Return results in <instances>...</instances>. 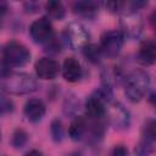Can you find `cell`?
Segmentation results:
<instances>
[{"mask_svg":"<svg viewBox=\"0 0 156 156\" xmlns=\"http://www.w3.org/2000/svg\"><path fill=\"white\" fill-rule=\"evenodd\" d=\"M15 110V104L13 101L5 95V93H2L1 99H0V111L1 115H7V113H12Z\"/></svg>","mask_w":156,"mask_h":156,"instance_id":"cb8c5ba5","label":"cell"},{"mask_svg":"<svg viewBox=\"0 0 156 156\" xmlns=\"http://www.w3.org/2000/svg\"><path fill=\"white\" fill-rule=\"evenodd\" d=\"M24 156H45L40 150H37V149H32L29 151H27L24 154Z\"/></svg>","mask_w":156,"mask_h":156,"instance_id":"f546056e","label":"cell"},{"mask_svg":"<svg viewBox=\"0 0 156 156\" xmlns=\"http://www.w3.org/2000/svg\"><path fill=\"white\" fill-rule=\"evenodd\" d=\"M61 49H62V43L61 40L57 39L56 35L44 45V51L48 52L49 55H57L61 52Z\"/></svg>","mask_w":156,"mask_h":156,"instance_id":"603a6c76","label":"cell"},{"mask_svg":"<svg viewBox=\"0 0 156 156\" xmlns=\"http://www.w3.org/2000/svg\"><path fill=\"white\" fill-rule=\"evenodd\" d=\"M46 112V106L40 99H29L26 101L23 106V115L27 118V121L32 123H37L43 119Z\"/></svg>","mask_w":156,"mask_h":156,"instance_id":"4fadbf2b","label":"cell"},{"mask_svg":"<svg viewBox=\"0 0 156 156\" xmlns=\"http://www.w3.org/2000/svg\"><path fill=\"white\" fill-rule=\"evenodd\" d=\"M34 71L38 78L44 79V80H51L57 77V74L61 71V66L55 58L50 56H45L35 61Z\"/></svg>","mask_w":156,"mask_h":156,"instance_id":"30bf717a","label":"cell"},{"mask_svg":"<svg viewBox=\"0 0 156 156\" xmlns=\"http://www.w3.org/2000/svg\"><path fill=\"white\" fill-rule=\"evenodd\" d=\"M88 129V118L84 116H74L68 127V135L73 141H79L85 138Z\"/></svg>","mask_w":156,"mask_h":156,"instance_id":"9a60e30c","label":"cell"},{"mask_svg":"<svg viewBox=\"0 0 156 156\" xmlns=\"http://www.w3.org/2000/svg\"><path fill=\"white\" fill-rule=\"evenodd\" d=\"M107 104L98 93L90 94L84 102V111H85V117L89 119H102L106 117L107 112Z\"/></svg>","mask_w":156,"mask_h":156,"instance_id":"9c48e42d","label":"cell"},{"mask_svg":"<svg viewBox=\"0 0 156 156\" xmlns=\"http://www.w3.org/2000/svg\"><path fill=\"white\" fill-rule=\"evenodd\" d=\"M72 12L85 20H93L99 13V2L93 0H77L71 4Z\"/></svg>","mask_w":156,"mask_h":156,"instance_id":"7c38bea8","label":"cell"},{"mask_svg":"<svg viewBox=\"0 0 156 156\" xmlns=\"http://www.w3.org/2000/svg\"><path fill=\"white\" fill-rule=\"evenodd\" d=\"M121 32L126 39L135 40L138 39L144 28V21L139 11H129L121 15Z\"/></svg>","mask_w":156,"mask_h":156,"instance_id":"8992f818","label":"cell"},{"mask_svg":"<svg viewBox=\"0 0 156 156\" xmlns=\"http://www.w3.org/2000/svg\"><path fill=\"white\" fill-rule=\"evenodd\" d=\"M124 40L126 38L119 29L105 30L100 37V44H99L104 52V56L108 58L117 57L122 51Z\"/></svg>","mask_w":156,"mask_h":156,"instance_id":"5b68a950","label":"cell"},{"mask_svg":"<svg viewBox=\"0 0 156 156\" xmlns=\"http://www.w3.org/2000/svg\"><path fill=\"white\" fill-rule=\"evenodd\" d=\"M39 9H40V4L38 1L30 0V1H26L23 4V10L26 13H35L39 11Z\"/></svg>","mask_w":156,"mask_h":156,"instance_id":"484cf974","label":"cell"},{"mask_svg":"<svg viewBox=\"0 0 156 156\" xmlns=\"http://www.w3.org/2000/svg\"><path fill=\"white\" fill-rule=\"evenodd\" d=\"M29 35L34 43L44 46L55 37L51 20H49L46 16L34 20L29 26Z\"/></svg>","mask_w":156,"mask_h":156,"instance_id":"52a82bcc","label":"cell"},{"mask_svg":"<svg viewBox=\"0 0 156 156\" xmlns=\"http://www.w3.org/2000/svg\"><path fill=\"white\" fill-rule=\"evenodd\" d=\"M63 41L72 50H83L90 44V34L85 26L78 21L69 22L62 33Z\"/></svg>","mask_w":156,"mask_h":156,"instance_id":"277c9868","label":"cell"},{"mask_svg":"<svg viewBox=\"0 0 156 156\" xmlns=\"http://www.w3.org/2000/svg\"><path fill=\"white\" fill-rule=\"evenodd\" d=\"M50 135L55 143H61L65 136V129L61 119L54 118L50 123Z\"/></svg>","mask_w":156,"mask_h":156,"instance_id":"44dd1931","label":"cell"},{"mask_svg":"<svg viewBox=\"0 0 156 156\" xmlns=\"http://www.w3.org/2000/svg\"><path fill=\"white\" fill-rule=\"evenodd\" d=\"M7 10H9L7 2H6V1H1V2H0V15H1V18H4V17H5V15H6Z\"/></svg>","mask_w":156,"mask_h":156,"instance_id":"f1b7e54d","label":"cell"},{"mask_svg":"<svg viewBox=\"0 0 156 156\" xmlns=\"http://www.w3.org/2000/svg\"><path fill=\"white\" fill-rule=\"evenodd\" d=\"M152 151H154L152 143H149V141L143 140V139L135 145V149H134L135 156H149Z\"/></svg>","mask_w":156,"mask_h":156,"instance_id":"7402d4cb","label":"cell"},{"mask_svg":"<svg viewBox=\"0 0 156 156\" xmlns=\"http://www.w3.org/2000/svg\"><path fill=\"white\" fill-rule=\"evenodd\" d=\"M123 87H124L126 98L130 102L136 104L144 99V96L149 90L150 76L146 71L141 68H135L133 71H129L124 77Z\"/></svg>","mask_w":156,"mask_h":156,"instance_id":"6da1fadb","label":"cell"},{"mask_svg":"<svg viewBox=\"0 0 156 156\" xmlns=\"http://www.w3.org/2000/svg\"><path fill=\"white\" fill-rule=\"evenodd\" d=\"M141 139L149 143L156 141V118H147L141 126Z\"/></svg>","mask_w":156,"mask_h":156,"instance_id":"ac0fdd59","label":"cell"},{"mask_svg":"<svg viewBox=\"0 0 156 156\" xmlns=\"http://www.w3.org/2000/svg\"><path fill=\"white\" fill-rule=\"evenodd\" d=\"M147 101H149V104L151 105V107L156 111V91H152V93L149 94V96H147Z\"/></svg>","mask_w":156,"mask_h":156,"instance_id":"4316f807","label":"cell"},{"mask_svg":"<svg viewBox=\"0 0 156 156\" xmlns=\"http://www.w3.org/2000/svg\"><path fill=\"white\" fill-rule=\"evenodd\" d=\"M136 60L143 66H151L156 63V40H144L136 52Z\"/></svg>","mask_w":156,"mask_h":156,"instance_id":"5bb4252c","label":"cell"},{"mask_svg":"<svg viewBox=\"0 0 156 156\" xmlns=\"http://www.w3.org/2000/svg\"><path fill=\"white\" fill-rule=\"evenodd\" d=\"M82 54L85 57V60L88 62L93 63V65H99L101 62L102 57H105L104 56V52H102V50L100 48V45L93 44V43H90L89 45H87L82 50Z\"/></svg>","mask_w":156,"mask_h":156,"instance_id":"e0dca14e","label":"cell"},{"mask_svg":"<svg viewBox=\"0 0 156 156\" xmlns=\"http://www.w3.org/2000/svg\"><path fill=\"white\" fill-rule=\"evenodd\" d=\"M149 22H150L151 28L156 32V9L151 12V15H150V17H149Z\"/></svg>","mask_w":156,"mask_h":156,"instance_id":"83f0119b","label":"cell"},{"mask_svg":"<svg viewBox=\"0 0 156 156\" xmlns=\"http://www.w3.org/2000/svg\"><path fill=\"white\" fill-rule=\"evenodd\" d=\"M62 110H63V113L66 116H69V117H74L77 116V112L79 110V100L77 99V96L72 93H68L63 100V104H62Z\"/></svg>","mask_w":156,"mask_h":156,"instance_id":"d6986e66","label":"cell"},{"mask_svg":"<svg viewBox=\"0 0 156 156\" xmlns=\"http://www.w3.org/2000/svg\"><path fill=\"white\" fill-rule=\"evenodd\" d=\"M44 10L46 12V17L49 20L61 21L66 16V7L61 1L57 0H50L45 4Z\"/></svg>","mask_w":156,"mask_h":156,"instance_id":"2e32d148","label":"cell"},{"mask_svg":"<svg viewBox=\"0 0 156 156\" xmlns=\"http://www.w3.org/2000/svg\"><path fill=\"white\" fill-rule=\"evenodd\" d=\"M1 89L5 94L24 95L38 89V82L24 72H9L1 76Z\"/></svg>","mask_w":156,"mask_h":156,"instance_id":"7a4b0ae2","label":"cell"},{"mask_svg":"<svg viewBox=\"0 0 156 156\" xmlns=\"http://www.w3.org/2000/svg\"><path fill=\"white\" fill-rule=\"evenodd\" d=\"M1 56V66H5L10 69L16 67H23L30 61L29 49L24 44L16 40H10L2 46Z\"/></svg>","mask_w":156,"mask_h":156,"instance_id":"3957f363","label":"cell"},{"mask_svg":"<svg viewBox=\"0 0 156 156\" xmlns=\"http://www.w3.org/2000/svg\"><path fill=\"white\" fill-rule=\"evenodd\" d=\"M106 118L108 123L118 130H124L130 126V113L121 102H111L107 106Z\"/></svg>","mask_w":156,"mask_h":156,"instance_id":"ba28073f","label":"cell"},{"mask_svg":"<svg viewBox=\"0 0 156 156\" xmlns=\"http://www.w3.org/2000/svg\"><path fill=\"white\" fill-rule=\"evenodd\" d=\"M28 140H29V135L22 128H16L11 134V145L13 146V149H17V150L22 149L23 146L27 145Z\"/></svg>","mask_w":156,"mask_h":156,"instance_id":"ffe728a7","label":"cell"},{"mask_svg":"<svg viewBox=\"0 0 156 156\" xmlns=\"http://www.w3.org/2000/svg\"><path fill=\"white\" fill-rule=\"evenodd\" d=\"M61 73H62V77L66 82L77 83L83 78L84 69H83L80 62L76 57H67L62 62Z\"/></svg>","mask_w":156,"mask_h":156,"instance_id":"8fae6325","label":"cell"},{"mask_svg":"<svg viewBox=\"0 0 156 156\" xmlns=\"http://www.w3.org/2000/svg\"><path fill=\"white\" fill-rule=\"evenodd\" d=\"M108 156H128V149L123 144H116L110 150Z\"/></svg>","mask_w":156,"mask_h":156,"instance_id":"d4e9b609","label":"cell"}]
</instances>
